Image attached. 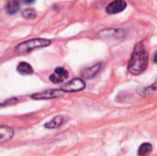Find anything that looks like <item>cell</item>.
Returning a JSON list of instances; mask_svg holds the SVG:
<instances>
[{
  "mask_svg": "<svg viewBox=\"0 0 157 156\" xmlns=\"http://www.w3.org/2000/svg\"><path fill=\"white\" fill-rule=\"evenodd\" d=\"M14 135V131L13 129H11L10 127L7 126H1L0 128V143H4L9 140H11V138Z\"/></svg>",
  "mask_w": 157,
  "mask_h": 156,
  "instance_id": "obj_7",
  "label": "cell"
},
{
  "mask_svg": "<svg viewBox=\"0 0 157 156\" xmlns=\"http://www.w3.org/2000/svg\"><path fill=\"white\" fill-rule=\"evenodd\" d=\"M153 151V146L149 143H144L138 149V156H147Z\"/></svg>",
  "mask_w": 157,
  "mask_h": 156,
  "instance_id": "obj_12",
  "label": "cell"
},
{
  "mask_svg": "<svg viewBox=\"0 0 157 156\" xmlns=\"http://www.w3.org/2000/svg\"><path fill=\"white\" fill-rule=\"evenodd\" d=\"M101 66H102V63H98L86 70L83 71V76L86 79H92L93 77H95L97 75V74L100 71L101 69Z\"/></svg>",
  "mask_w": 157,
  "mask_h": 156,
  "instance_id": "obj_8",
  "label": "cell"
},
{
  "mask_svg": "<svg viewBox=\"0 0 157 156\" xmlns=\"http://www.w3.org/2000/svg\"><path fill=\"white\" fill-rule=\"evenodd\" d=\"M154 62L157 63V51L155 53V56H154Z\"/></svg>",
  "mask_w": 157,
  "mask_h": 156,
  "instance_id": "obj_16",
  "label": "cell"
},
{
  "mask_svg": "<svg viewBox=\"0 0 157 156\" xmlns=\"http://www.w3.org/2000/svg\"><path fill=\"white\" fill-rule=\"evenodd\" d=\"M86 87V83L82 78H74L70 81H68L66 84H64L61 89L64 91L65 93H73V92H78Z\"/></svg>",
  "mask_w": 157,
  "mask_h": 156,
  "instance_id": "obj_3",
  "label": "cell"
},
{
  "mask_svg": "<svg viewBox=\"0 0 157 156\" xmlns=\"http://www.w3.org/2000/svg\"><path fill=\"white\" fill-rule=\"evenodd\" d=\"M69 76L68 72L63 68V67H57L53 74L50 75V80L54 83V84H60L62 82H63L64 80H66Z\"/></svg>",
  "mask_w": 157,
  "mask_h": 156,
  "instance_id": "obj_6",
  "label": "cell"
},
{
  "mask_svg": "<svg viewBox=\"0 0 157 156\" xmlns=\"http://www.w3.org/2000/svg\"><path fill=\"white\" fill-rule=\"evenodd\" d=\"M64 122H65V118L63 116H57V117L53 118L51 121L46 123L44 125V127L46 129H50V130L57 129V128L61 127Z\"/></svg>",
  "mask_w": 157,
  "mask_h": 156,
  "instance_id": "obj_9",
  "label": "cell"
},
{
  "mask_svg": "<svg viewBox=\"0 0 157 156\" xmlns=\"http://www.w3.org/2000/svg\"><path fill=\"white\" fill-rule=\"evenodd\" d=\"M64 94H65V92L63 91L62 89H50V90H46L44 92L35 93L31 96V97L34 99H37V100H49V99L62 97Z\"/></svg>",
  "mask_w": 157,
  "mask_h": 156,
  "instance_id": "obj_4",
  "label": "cell"
},
{
  "mask_svg": "<svg viewBox=\"0 0 157 156\" xmlns=\"http://www.w3.org/2000/svg\"><path fill=\"white\" fill-rule=\"evenodd\" d=\"M127 7V3L124 0H114L109 3L106 7V12L110 15L118 14L123 11Z\"/></svg>",
  "mask_w": 157,
  "mask_h": 156,
  "instance_id": "obj_5",
  "label": "cell"
},
{
  "mask_svg": "<svg viewBox=\"0 0 157 156\" xmlns=\"http://www.w3.org/2000/svg\"><path fill=\"white\" fill-rule=\"evenodd\" d=\"M19 9V3L17 0H8L6 5V10L9 15L16 14Z\"/></svg>",
  "mask_w": 157,
  "mask_h": 156,
  "instance_id": "obj_11",
  "label": "cell"
},
{
  "mask_svg": "<svg viewBox=\"0 0 157 156\" xmlns=\"http://www.w3.org/2000/svg\"><path fill=\"white\" fill-rule=\"evenodd\" d=\"M50 44H51V40L47 39H41V38L31 39V40L22 41L18 45H17L15 48V51L18 54H26L36 49L47 47Z\"/></svg>",
  "mask_w": 157,
  "mask_h": 156,
  "instance_id": "obj_2",
  "label": "cell"
},
{
  "mask_svg": "<svg viewBox=\"0 0 157 156\" xmlns=\"http://www.w3.org/2000/svg\"><path fill=\"white\" fill-rule=\"evenodd\" d=\"M17 71L20 74H33V68L31 67L30 64H29L26 62L19 63L17 67Z\"/></svg>",
  "mask_w": 157,
  "mask_h": 156,
  "instance_id": "obj_10",
  "label": "cell"
},
{
  "mask_svg": "<svg viewBox=\"0 0 157 156\" xmlns=\"http://www.w3.org/2000/svg\"><path fill=\"white\" fill-rule=\"evenodd\" d=\"M148 66V53L143 42L135 44L131 59L128 63V71L132 74H140L144 73Z\"/></svg>",
  "mask_w": 157,
  "mask_h": 156,
  "instance_id": "obj_1",
  "label": "cell"
},
{
  "mask_svg": "<svg viewBox=\"0 0 157 156\" xmlns=\"http://www.w3.org/2000/svg\"><path fill=\"white\" fill-rule=\"evenodd\" d=\"M16 102H17V98H12V99H8V100L6 101V102H3V103L1 104V106L4 107L5 105H8V104H11V103H16Z\"/></svg>",
  "mask_w": 157,
  "mask_h": 156,
  "instance_id": "obj_14",
  "label": "cell"
},
{
  "mask_svg": "<svg viewBox=\"0 0 157 156\" xmlns=\"http://www.w3.org/2000/svg\"><path fill=\"white\" fill-rule=\"evenodd\" d=\"M22 16L27 19H33L36 17V12L33 8H28L22 12Z\"/></svg>",
  "mask_w": 157,
  "mask_h": 156,
  "instance_id": "obj_13",
  "label": "cell"
},
{
  "mask_svg": "<svg viewBox=\"0 0 157 156\" xmlns=\"http://www.w3.org/2000/svg\"><path fill=\"white\" fill-rule=\"evenodd\" d=\"M34 1H35V0H24V2H25L26 4H28V5H30V4H32Z\"/></svg>",
  "mask_w": 157,
  "mask_h": 156,
  "instance_id": "obj_15",
  "label": "cell"
}]
</instances>
